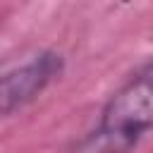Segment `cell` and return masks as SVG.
<instances>
[{
  "label": "cell",
  "mask_w": 153,
  "mask_h": 153,
  "mask_svg": "<svg viewBox=\"0 0 153 153\" xmlns=\"http://www.w3.org/2000/svg\"><path fill=\"white\" fill-rule=\"evenodd\" d=\"M65 69V57L57 50H41L22 65L7 69L0 79V110L5 117L33 103Z\"/></svg>",
  "instance_id": "2"
},
{
  "label": "cell",
  "mask_w": 153,
  "mask_h": 153,
  "mask_svg": "<svg viewBox=\"0 0 153 153\" xmlns=\"http://www.w3.org/2000/svg\"><path fill=\"white\" fill-rule=\"evenodd\" d=\"M98 129L134 143L153 129V60L112 93L103 108Z\"/></svg>",
  "instance_id": "1"
}]
</instances>
